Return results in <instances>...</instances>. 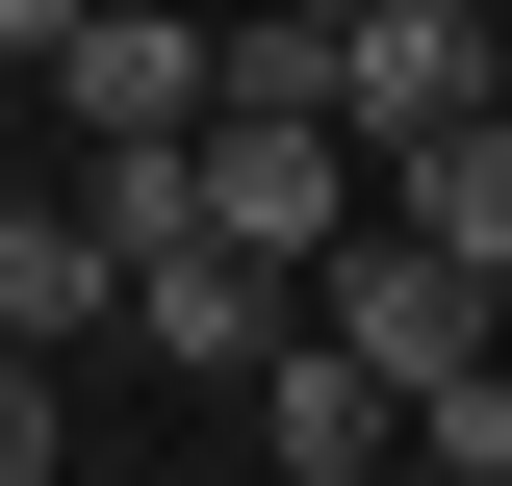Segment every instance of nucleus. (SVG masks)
<instances>
[{"label":"nucleus","mask_w":512,"mask_h":486,"mask_svg":"<svg viewBox=\"0 0 512 486\" xmlns=\"http://www.w3.org/2000/svg\"><path fill=\"white\" fill-rule=\"evenodd\" d=\"M512 103V26L487 0H333V128L410 154V128H487Z\"/></svg>","instance_id":"f257e3e1"},{"label":"nucleus","mask_w":512,"mask_h":486,"mask_svg":"<svg viewBox=\"0 0 512 486\" xmlns=\"http://www.w3.org/2000/svg\"><path fill=\"white\" fill-rule=\"evenodd\" d=\"M308 307H333V333H359L384 384H461V359H487V307H512V282H487V256H436V231H410V205H359V231L308 256Z\"/></svg>","instance_id":"f03ea898"},{"label":"nucleus","mask_w":512,"mask_h":486,"mask_svg":"<svg viewBox=\"0 0 512 486\" xmlns=\"http://www.w3.org/2000/svg\"><path fill=\"white\" fill-rule=\"evenodd\" d=\"M128 333H154V359H205V384H256L282 333H308V282H282V256H231V231H180V256H128Z\"/></svg>","instance_id":"7ed1b4c3"},{"label":"nucleus","mask_w":512,"mask_h":486,"mask_svg":"<svg viewBox=\"0 0 512 486\" xmlns=\"http://www.w3.org/2000/svg\"><path fill=\"white\" fill-rule=\"evenodd\" d=\"M256 435H282V486H308V461H410V384H384L359 333H333V307H308V333L256 359Z\"/></svg>","instance_id":"20e7f679"},{"label":"nucleus","mask_w":512,"mask_h":486,"mask_svg":"<svg viewBox=\"0 0 512 486\" xmlns=\"http://www.w3.org/2000/svg\"><path fill=\"white\" fill-rule=\"evenodd\" d=\"M52 128H205V0H103L52 52Z\"/></svg>","instance_id":"39448f33"},{"label":"nucleus","mask_w":512,"mask_h":486,"mask_svg":"<svg viewBox=\"0 0 512 486\" xmlns=\"http://www.w3.org/2000/svg\"><path fill=\"white\" fill-rule=\"evenodd\" d=\"M77 333H128V256L77 231V205L0 180V359H77Z\"/></svg>","instance_id":"423d86ee"},{"label":"nucleus","mask_w":512,"mask_h":486,"mask_svg":"<svg viewBox=\"0 0 512 486\" xmlns=\"http://www.w3.org/2000/svg\"><path fill=\"white\" fill-rule=\"evenodd\" d=\"M52 205H77L103 256H180V231H205V128H77V180H52Z\"/></svg>","instance_id":"0eeeda50"},{"label":"nucleus","mask_w":512,"mask_h":486,"mask_svg":"<svg viewBox=\"0 0 512 486\" xmlns=\"http://www.w3.org/2000/svg\"><path fill=\"white\" fill-rule=\"evenodd\" d=\"M384 205H410L436 256H487V282H512V103H487V128H410V154H384Z\"/></svg>","instance_id":"6e6552de"},{"label":"nucleus","mask_w":512,"mask_h":486,"mask_svg":"<svg viewBox=\"0 0 512 486\" xmlns=\"http://www.w3.org/2000/svg\"><path fill=\"white\" fill-rule=\"evenodd\" d=\"M410 486H512V359H461V384H410Z\"/></svg>","instance_id":"1a4fd4ad"},{"label":"nucleus","mask_w":512,"mask_h":486,"mask_svg":"<svg viewBox=\"0 0 512 486\" xmlns=\"http://www.w3.org/2000/svg\"><path fill=\"white\" fill-rule=\"evenodd\" d=\"M0 486H52V359H0Z\"/></svg>","instance_id":"9d476101"},{"label":"nucleus","mask_w":512,"mask_h":486,"mask_svg":"<svg viewBox=\"0 0 512 486\" xmlns=\"http://www.w3.org/2000/svg\"><path fill=\"white\" fill-rule=\"evenodd\" d=\"M308 486H410V461H308Z\"/></svg>","instance_id":"9b49d317"},{"label":"nucleus","mask_w":512,"mask_h":486,"mask_svg":"<svg viewBox=\"0 0 512 486\" xmlns=\"http://www.w3.org/2000/svg\"><path fill=\"white\" fill-rule=\"evenodd\" d=\"M487 26H512V0H487Z\"/></svg>","instance_id":"f8f14e48"}]
</instances>
